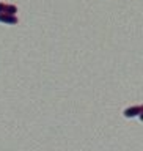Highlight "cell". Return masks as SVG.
<instances>
[{"label":"cell","instance_id":"cell-1","mask_svg":"<svg viewBox=\"0 0 143 151\" xmlns=\"http://www.w3.org/2000/svg\"><path fill=\"white\" fill-rule=\"evenodd\" d=\"M0 22H6V24H16L17 17L13 16V14H2L0 13Z\"/></svg>","mask_w":143,"mask_h":151},{"label":"cell","instance_id":"cell-2","mask_svg":"<svg viewBox=\"0 0 143 151\" xmlns=\"http://www.w3.org/2000/svg\"><path fill=\"white\" fill-rule=\"evenodd\" d=\"M139 113H142V107L137 106V107H132V109H126V110H124V116L131 118V116L139 115Z\"/></svg>","mask_w":143,"mask_h":151},{"label":"cell","instance_id":"cell-3","mask_svg":"<svg viewBox=\"0 0 143 151\" xmlns=\"http://www.w3.org/2000/svg\"><path fill=\"white\" fill-rule=\"evenodd\" d=\"M0 11H5V14H14V13H17V9H16V6H13V5L0 3Z\"/></svg>","mask_w":143,"mask_h":151}]
</instances>
